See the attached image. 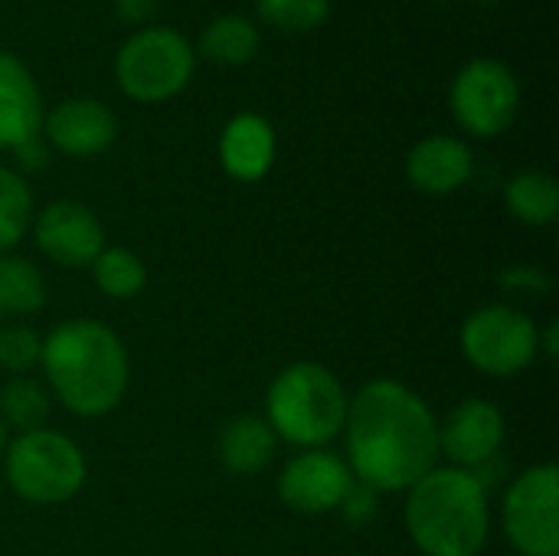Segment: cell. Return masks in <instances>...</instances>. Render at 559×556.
Instances as JSON below:
<instances>
[{"label":"cell","mask_w":559,"mask_h":556,"mask_svg":"<svg viewBox=\"0 0 559 556\" xmlns=\"http://www.w3.org/2000/svg\"><path fill=\"white\" fill-rule=\"evenodd\" d=\"M347 465L377 495L409 492L439 462V419L429 403L396 380L357 390L344 419Z\"/></svg>","instance_id":"cell-1"},{"label":"cell","mask_w":559,"mask_h":556,"mask_svg":"<svg viewBox=\"0 0 559 556\" xmlns=\"http://www.w3.org/2000/svg\"><path fill=\"white\" fill-rule=\"evenodd\" d=\"M52 397L75 416L111 413L128 390V351L121 338L92 318H72L49 331L39 357Z\"/></svg>","instance_id":"cell-2"},{"label":"cell","mask_w":559,"mask_h":556,"mask_svg":"<svg viewBox=\"0 0 559 556\" xmlns=\"http://www.w3.org/2000/svg\"><path fill=\"white\" fill-rule=\"evenodd\" d=\"M406 528L426 556H478L491 534L485 482L465 469H432L406 492Z\"/></svg>","instance_id":"cell-3"},{"label":"cell","mask_w":559,"mask_h":556,"mask_svg":"<svg viewBox=\"0 0 559 556\" xmlns=\"http://www.w3.org/2000/svg\"><path fill=\"white\" fill-rule=\"evenodd\" d=\"M350 397L344 383L324 364H292L285 367L265 397V423L275 439L298 449H321L337 433H344Z\"/></svg>","instance_id":"cell-4"},{"label":"cell","mask_w":559,"mask_h":556,"mask_svg":"<svg viewBox=\"0 0 559 556\" xmlns=\"http://www.w3.org/2000/svg\"><path fill=\"white\" fill-rule=\"evenodd\" d=\"M7 482L23 501L52 508V505L72 501L82 492L85 456L69 436L43 426L10 442Z\"/></svg>","instance_id":"cell-5"},{"label":"cell","mask_w":559,"mask_h":556,"mask_svg":"<svg viewBox=\"0 0 559 556\" xmlns=\"http://www.w3.org/2000/svg\"><path fill=\"white\" fill-rule=\"evenodd\" d=\"M115 79L134 102H167L193 79V46L170 26H144L121 43Z\"/></svg>","instance_id":"cell-6"},{"label":"cell","mask_w":559,"mask_h":556,"mask_svg":"<svg viewBox=\"0 0 559 556\" xmlns=\"http://www.w3.org/2000/svg\"><path fill=\"white\" fill-rule=\"evenodd\" d=\"M462 351L468 364L488 377H518L540 354L537 324L508 305H488L465 318Z\"/></svg>","instance_id":"cell-7"},{"label":"cell","mask_w":559,"mask_h":556,"mask_svg":"<svg viewBox=\"0 0 559 556\" xmlns=\"http://www.w3.org/2000/svg\"><path fill=\"white\" fill-rule=\"evenodd\" d=\"M501 521L521 556H559V469L554 462L534 465L511 482Z\"/></svg>","instance_id":"cell-8"},{"label":"cell","mask_w":559,"mask_h":556,"mask_svg":"<svg viewBox=\"0 0 559 556\" xmlns=\"http://www.w3.org/2000/svg\"><path fill=\"white\" fill-rule=\"evenodd\" d=\"M449 105L455 121L478 138H495L504 128H511L518 105H521V88L514 72L498 62V59H472L459 69Z\"/></svg>","instance_id":"cell-9"},{"label":"cell","mask_w":559,"mask_h":556,"mask_svg":"<svg viewBox=\"0 0 559 556\" xmlns=\"http://www.w3.org/2000/svg\"><path fill=\"white\" fill-rule=\"evenodd\" d=\"M357 485L350 465L324 449L298 452L278 475V498L295 514H328L344 505Z\"/></svg>","instance_id":"cell-10"},{"label":"cell","mask_w":559,"mask_h":556,"mask_svg":"<svg viewBox=\"0 0 559 556\" xmlns=\"http://www.w3.org/2000/svg\"><path fill=\"white\" fill-rule=\"evenodd\" d=\"M508 436L504 413L488 400H465L459 403L445 423H439V456L452 462V469H485L498 459Z\"/></svg>","instance_id":"cell-11"},{"label":"cell","mask_w":559,"mask_h":556,"mask_svg":"<svg viewBox=\"0 0 559 556\" xmlns=\"http://www.w3.org/2000/svg\"><path fill=\"white\" fill-rule=\"evenodd\" d=\"M36 246L46 259L66 269L92 265L95 256L105 249V229L98 216L75 203V200H56L36 216Z\"/></svg>","instance_id":"cell-12"},{"label":"cell","mask_w":559,"mask_h":556,"mask_svg":"<svg viewBox=\"0 0 559 556\" xmlns=\"http://www.w3.org/2000/svg\"><path fill=\"white\" fill-rule=\"evenodd\" d=\"M43 128H46L49 144L69 157H95V154L108 151L118 138L115 111L95 98L59 102L43 118Z\"/></svg>","instance_id":"cell-13"},{"label":"cell","mask_w":559,"mask_h":556,"mask_svg":"<svg viewBox=\"0 0 559 556\" xmlns=\"http://www.w3.org/2000/svg\"><path fill=\"white\" fill-rule=\"evenodd\" d=\"M472 170H475L472 147L452 134L423 138L406 157V177L413 180L416 190L432 193V197L455 193L459 187L468 184Z\"/></svg>","instance_id":"cell-14"},{"label":"cell","mask_w":559,"mask_h":556,"mask_svg":"<svg viewBox=\"0 0 559 556\" xmlns=\"http://www.w3.org/2000/svg\"><path fill=\"white\" fill-rule=\"evenodd\" d=\"M272 161H275V131L262 115L242 111L226 121L219 134V164L233 180L255 184L272 170Z\"/></svg>","instance_id":"cell-15"},{"label":"cell","mask_w":559,"mask_h":556,"mask_svg":"<svg viewBox=\"0 0 559 556\" xmlns=\"http://www.w3.org/2000/svg\"><path fill=\"white\" fill-rule=\"evenodd\" d=\"M43 128V102L29 69L0 49V147H20Z\"/></svg>","instance_id":"cell-16"},{"label":"cell","mask_w":559,"mask_h":556,"mask_svg":"<svg viewBox=\"0 0 559 556\" xmlns=\"http://www.w3.org/2000/svg\"><path fill=\"white\" fill-rule=\"evenodd\" d=\"M278 449L272 426L262 416H236L219 436V462L233 475H259Z\"/></svg>","instance_id":"cell-17"},{"label":"cell","mask_w":559,"mask_h":556,"mask_svg":"<svg viewBox=\"0 0 559 556\" xmlns=\"http://www.w3.org/2000/svg\"><path fill=\"white\" fill-rule=\"evenodd\" d=\"M200 52L219 66H242L259 52V29L242 13H223L200 33Z\"/></svg>","instance_id":"cell-18"},{"label":"cell","mask_w":559,"mask_h":556,"mask_svg":"<svg viewBox=\"0 0 559 556\" xmlns=\"http://www.w3.org/2000/svg\"><path fill=\"white\" fill-rule=\"evenodd\" d=\"M508 210L527 223V226H550L559 216V187L557 180L544 170H524L518 174L504 190Z\"/></svg>","instance_id":"cell-19"},{"label":"cell","mask_w":559,"mask_h":556,"mask_svg":"<svg viewBox=\"0 0 559 556\" xmlns=\"http://www.w3.org/2000/svg\"><path fill=\"white\" fill-rule=\"evenodd\" d=\"M92 279H95V285H98V292L105 298L128 301V298L141 295V288L147 285V265L131 249L115 246V249H102L95 256Z\"/></svg>","instance_id":"cell-20"},{"label":"cell","mask_w":559,"mask_h":556,"mask_svg":"<svg viewBox=\"0 0 559 556\" xmlns=\"http://www.w3.org/2000/svg\"><path fill=\"white\" fill-rule=\"evenodd\" d=\"M0 305L3 315H33L46 305V282L33 262L20 256L0 259Z\"/></svg>","instance_id":"cell-21"},{"label":"cell","mask_w":559,"mask_h":556,"mask_svg":"<svg viewBox=\"0 0 559 556\" xmlns=\"http://www.w3.org/2000/svg\"><path fill=\"white\" fill-rule=\"evenodd\" d=\"M0 419L7 429H16L20 436L43 429V423L49 419V393L26 377L10 380L0 390Z\"/></svg>","instance_id":"cell-22"},{"label":"cell","mask_w":559,"mask_h":556,"mask_svg":"<svg viewBox=\"0 0 559 556\" xmlns=\"http://www.w3.org/2000/svg\"><path fill=\"white\" fill-rule=\"evenodd\" d=\"M29 223H33V193L26 180L16 170L0 167V249L16 246L26 236Z\"/></svg>","instance_id":"cell-23"},{"label":"cell","mask_w":559,"mask_h":556,"mask_svg":"<svg viewBox=\"0 0 559 556\" xmlns=\"http://www.w3.org/2000/svg\"><path fill=\"white\" fill-rule=\"evenodd\" d=\"M255 7L278 29H314L331 13V0H255Z\"/></svg>","instance_id":"cell-24"},{"label":"cell","mask_w":559,"mask_h":556,"mask_svg":"<svg viewBox=\"0 0 559 556\" xmlns=\"http://www.w3.org/2000/svg\"><path fill=\"white\" fill-rule=\"evenodd\" d=\"M43 357V338L26 324H10L0 331V367L10 374H26Z\"/></svg>","instance_id":"cell-25"},{"label":"cell","mask_w":559,"mask_h":556,"mask_svg":"<svg viewBox=\"0 0 559 556\" xmlns=\"http://www.w3.org/2000/svg\"><path fill=\"white\" fill-rule=\"evenodd\" d=\"M344 518H347V524L350 528H364L373 514H377V492L373 488H367V485H354L350 488V495L344 498V505L337 508Z\"/></svg>","instance_id":"cell-26"},{"label":"cell","mask_w":559,"mask_h":556,"mask_svg":"<svg viewBox=\"0 0 559 556\" xmlns=\"http://www.w3.org/2000/svg\"><path fill=\"white\" fill-rule=\"evenodd\" d=\"M111 3H115L118 16L128 20V23H144L157 10V0H111Z\"/></svg>","instance_id":"cell-27"},{"label":"cell","mask_w":559,"mask_h":556,"mask_svg":"<svg viewBox=\"0 0 559 556\" xmlns=\"http://www.w3.org/2000/svg\"><path fill=\"white\" fill-rule=\"evenodd\" d=\"M13 151H16V157H20V167H26V170H36V167H43V164L49 161V151H46V144L39 141V134L29 138V141H23V144L13 147Z\"/></svg>","instance_id":"cell-28"},{"label":"cell","mask_w":559,"mask_h":556,"mask_svg":"<svg viewBox=\"0 0 559 556\" xmlns=\"http://www.w3.org/2000/svg\"><path fill=\"white\" fill-rule=\"evenodd\" d=\"M540 351H547L550 357H557L559 354V324L557 321L547 328V334H540Z\"/></svg>","instance_id":"cell-29"},{"label":"cell","mask_w":559,"mask_h":556,"mask_svg":"<svg viewBox=\"0 0 559 556\" xmlns=\"http://www.w3.org/2000/svg\"><path fill=\"white\" fill-rule=\"evenodd\" d=\"M7 433H10V429H7V426H3V419H0V452L7 449Z\"/></svg>","instance_id":"cell-30"},{"label":"cell","mask_w":559,"mask_h":556,"mask_svg":"<svg viewBox=\"0 0 559 556\" xmlns=\"http://www.w3.org/2000/svg\"><path fill=\"white\" fill-rule=\"evenodd\" d=\"M475 3H498V0H475Z\"/></svg>","instance_id":"cell-31"},{"label":"cell","mask_w":559,"mask_h":556,"mask_svg":"<svg viewBox=\"0 0 559 556\" xmlns=\"http://www.w3.org/2000/svg\"><path fill=\"white\" fill-rule=\"evenodd\" d=\"M0 318H3V305H0Z\"/></svg>","instance_id":"cell-32"}]
</instances>
